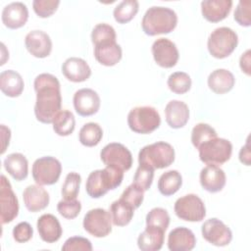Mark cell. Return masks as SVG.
I'll list each match as a JSON object with an SVG mask.
<instances>
[{"label": "cell", "mask_w": 251, "mask_h": 251, "mask_svg": "<svg viewBox=\"0 0 251 251\" xmlns=\"http://www.w3.org/2000/svg\"><path fill=\"white\" fill-rule=\"evenodd\" d=\"M217 137V131L208 124L199 123L194 126L191 131V143L198 149L203 143Z\"/></svg>", "instance_id": "d590c367"}, {"label": "cell", "mask_w": 251, "mask_h": 251, "mask_svg": "<svg viewBox=\"0 0 251 251\" xmlns=\"http://www.w3.org/2000/svg\"><path fill=\"white\" fill-rule=\"evenodd\" d=\"M199 180L203 189L211 193H217L225 187L226 176L224 170L219 166L207 165L201 170Z\"/></svg>", "instance_id": "e0dca14e"}, {"label": "cell", "mask_w": 251, "mask_h": 251, "mask_svg": "<svg viewBox=\"0 0 251 251\" xmlns=\"http://www.w3.org/2000/svg\"><path fill=\"white\" fill-rule=\"evenodd\" d=\"M33 87L36 93V120L42 124H52L62 107L61 85L58 78L51 74H40L34 78Z\"/></svg>", "instance_id": "6da1fadb"}, {"label": "cell", "mask_w": 251, "mask_h": 251, "mask_svg": "<svg viewBox=\"0 0 251 251\" xmlns=\"http://www.w3.org/2000/svg\"><path fill=\"white\" fill-rule=\"evenodd\" d=\"M13 238L19 243L27 242L33 235L32 226L27 222H21L13 228Z\"/></svg>", "instance_id": "bcb514c9"}, {"label": "cell", "mask_w": 251, "mask_h": 251, "mask_svg": "<svg viewBox=\"0 0 251 251\" xmlns=\"http://www.w3.org/2000/svg\"><path fill=\"white\" fill-rule=\"evenodd\" d=\"M73 103L75 112L79 116L89 117L98 112L101 100L95 90L91 88H81L74 94Z\"/></svg>", "instance_id": "9a60e30c"}, {"label": "cell", "mask_w": 251, "mask_h": 251, "mask_svg": "<svg viewBox=\"0 0 251 251\" xmlns=\"http://www.w3.org/2000/svg\"><path fill=\"white\" fill-rule=\"evenodd\" d=\"M60 5L59 0H34L32 8L39 18H48L52 16Z\"/></svg>", "instance_id": "ee69618b"}, {"label": "cell", "mask_w": 251, "mask_h": 251, "mask_svg": "<svg viewBox=\"0 0 251 251\" xmlns=\"http://www.w3.org/2000/svg\"><path fill=\"white\" fill-rule=\"evenodd\" d=\"M250 63H251V52L250 50H246L240 57L239 59V67L241 69V71L247 75H250L251 74V67H250Z\"/></svg>", "instance_id": "7dc6e473"}, {"label": "cell", "mask_w": 251, "mask_h": 251, "mask_svg": "<svg viewBox=\"0 0 251 251\" xmlns=\"http://www.w3.org/2000/svg\"><path fill=\"white\" fill-rule=\"evenodd\" d=\"M170 220V215L166 209L156 207L146 215V226H154L166 231L169 227Z\"/></svg>", "instance_id": "f35d334b"}, {"label": "cell", "mask_w": 251, "mask_h": 251, "mask_svg": "<svg viewBox=\"0 0 251 251\" xmlns=\"http://www.w3.org/2000/svg\"><path fill=\"white\" fill-rule=\"evenodd\" d=\"M122 200L126 202L130 205L134 210L137 209L143 202L144 199V190L137 186L134 183L128 185L122 193L121 197Z\"/></svg>", "instance_id": "60d3db41"}, {"label": "cell", "mask_w": 251, "mask_h": 251, "mask_svg": "<svg viewBox=\"0 0 251 251\" xmlns=\"http://www.w3.org/2000/svg\"><path fill=\"white\" fill-rule=\"evenodd\" d=\"M62 173L61 162L52 156H44L34 161L31 174L34 181L39 185L56 183Z\"/></svg>", "instance_id": "ba28073f"}, {"label": "cell", "mask_w": 251, "mask_h": 251, "mask_svg": "<svg viewBox=\"0 0 251 251\" xmlns=\"http://www.w3.org/2000/svg\"><path fill=\"white\" fill-rule=\"evenodd\" d=\"M198 151L200 160L206 165L221 166L230 159L232 144L229 140L217 136L203 143Z\"/></svg>", "instance_id": "52a82bcc"}, {"label": "cell", "mask_w": 251, "mask_h": 251, "mask_svg": "<svg viewBox=\"0 0 251 251\" xmlns=\"http://www.w3.org/2000/svg\"><path fill=\"white\" fill-rule=\"evenodd\" d=\"M174 211L178 219L186 222H201L206 216L203 200L193 193L179 197L175 203Z\"/></svg>", "instance_id": "9c48e42d"}, {"label": "cell", "mask_w": 251, "mask_h": 251, "mask_svg": "<svg viewBox=\"0 0 251 251\" xmlns=\"http://www.w3.org/2000/svg\"><path fill=\"white\" fill-rule=\"evenodd\" d=\"M5 170L16 180L21 181L27 177L28 162L22 153H11L3 162Z\"/></svg>", "instance_id": "f1b7e54d"}, {"label": "cell", "mask_w": 251, "mask_h": 251, "mask_svg": "<svg viewBox=\"0 0 251 251\" xmlns=\"http://www.w3.org/2000/svg\"><path fill=\"white\" fill-rule=\"evenodd\" d=\"M165 239V230L146 226L137 238V246L141 251H158L163 247Z\"/></svg>", "instance_id": "4316f807"}, {"label": "cell", "mask_w": 251, "mask_h": 251, "mask_svg": "<svg viewBox=\"0 0 251 251\" xmlns=\"http://www.w3.org/2000/svg\"><path fill=\"white\" fill-rule=\"evenodd\" d=\"M166 122L172 128L183 127L189 120V108L179 100H172L165 107Z\"/></svg>", "instance_id": "cb8c5ba5"}, {"label": "cell", "mask_w": 251, "mask_h": 251, "mask_svg": "<svg viewBox=\"0 0 251 251\" xmlns=\"http://www.w3.org/2000/svg\"><path fill=\"white\" fill-rule=\"evenodd\" d=\"M138 9H139L138 1L124 0L115 7L113 11V16L117 23L122 25L126 24L135 17V15L138 12Z\"/></svg>", "instance_id": "836d02e7"}, {"label": "cell", "mask_w": 251, "mask_h": 251, "mask_svg": "<svg viewBox=\"0 0 251 251\" xmlns=\"http://www.w3.org/2000/svg\"><path fill=\"white\" fill-rule=\"evenodd\" d=\"M63 251H91L92 244L89 239L82 236H72L62 246Z\"/></svg>", "instance_id": "f6af8a7d"}, {"label": "cell", "mask_w": 251, "mask_h": 251, "mask_svg": "<svg viewBox=\"0 0 251 251\" xmlns=\"http://www.w3.org/2000/svg\"><path fill=\"white\" fill-rule=\"evenodd\" d=\"M81 210V203L76 199L61 200L57 204L58 213L65 219L73 220L76 218Z\"/></svg>", "instance_id": "b9f144b4"}, {"label": "cell", "mask_w": 251, "mask_h": 251, "mask_svg": "<svg viewBox=\"0 0 251 251\" xmlns=\"http://www.w3.org/2000/svg\"><path fill=\"white\" fill-rule=\"evenodd\" d=\"M201 233L207 242L218 247L228 245L232 239L230 228L217 218L205 221L201 226Z\"/></svg>", "instance_id": "7c38bea8"}, {"label": "cell", "mask_w": 251, "mask_h": 251, "mask_svg": "<svg viewBox=\"0 0 251 251\" xmlns=\"http://www.w3.org/2000/svg\"><path fill=\"white\" fill-rule=\"evenodd\" d=\"M127 125L135 133L149 134L160 126L161 117L152 106H137L129 111Z\"/></svg>", "instance_id": "8992f818"}, {"label": "cell", "mask_w": 251, "mask_h": 251, "mask_svg": "<svg viewBox=\"0 0 251 251\" xmlns=\"http://www.w3.org/2000/svg\"><path fill=\"white\" fill-rule=\"evenodd\" d=\"M2 23L10 29L24 26L28 19V10L23 2H12L6 5L2 11Z\"/></svg>", "instance_id": "ac0fdd59"}, {"label": "cell", "mask_w": 251, "mask_h": 251, "mask_svg": "<svg viewBox=\"0 0 251 251\" xmlns=\"http://www.w3.org/2000/svg\"><path fill=\"white\" fill-rule=\"evenodd\" d=\"M1 135H2V150H1V154H4V152L6 151L7 146H9V142H10V138H11V130L9 127L5 126L4 125H1Z\"/></svg>", "instance_id": "681fc988"}, {"label": "cell", "mask_w": 251, "mask_h": 251, "mask_svg": "<svg viewBox=\"0 0 251 251\" xmlns=\"http://www.w3.org/2000/svg\"><path fill=\"white\" fill-rule=\"evenodd\" d=\"M81 183V176L75 173L71 172L66 176L65 181L62 185L61 194L65 200L76 199V196L79 192V187Z\"/></svg>", "instance_id": "74e56055"}, {"label": "cell", "mask_w": 251, "mask_h": 251, "mask_svg": "<svg viewBox=\"0 0 251 251\" xmlns=\"http://www.w3.org/2000/svg\"><path fill=\"white\" fill-rule=\"evenodd\" d=\"M101 161L105 166H113L122 171H128L132 166V155L122 143L112 142L103 147L100 152Z\"/></svg>", "instance_id": "8fae6325"}, {"label": "cell", "mask_w": 251, "mask_h": 251, "mask_svg": "<svg viewBox=\"0 0 251 251\" xmlns=\"http://www.w3.org/2000/svg\"><path fill=\"white\" fill-rule=\"evenodd\" d=\"M112 218L109 211L102 208L89 210L82 222L85 231L94 237H105L112 231Z\"/></svg>", "instance_id": "30bf717a"}, {"label": "cell", "mask_w": 251, "mask_h": 251, "mask_svg": "<svg viewBox=\"0 0 251 251\" xmlns=\"http://www.w3.org/2000/svg\"><path fill=\"white\" fill-rule=\"evenodd\" d=\"M0 206L2 225L9 224L17 218L19 214V201L10 181L4 175H1L0 178Z\"/></svg>", "instance_id": "4fadbf2b"}, {"label": "cell", "mask_w": 251, "mask_h": 251, "mask_svg": "<svg viewBox=\"0 0 251 251\" xmlns=\"http://www.w3.org/2000/svg\"><path fill=\"white\" fill-rule=\"evenodd\" d=\"M36 227L40 238L47 243L58 241L63 233L59 220L52 214L41 215L37 220Z\"/></svg>", "instance_id": "44dd1931"}, {"label": "cell", "mask_w": 251, "mask_h": 251, "mask_svg": "<svg viewBox=\"0 0 251 251\" xmlns=\"http://www.w3.org/2000/svg\"><path fill=\"white\" fill-rule=\"evenodd\" d=\"M207 83L209 88L216 94H224L233 88L235 78L232 73L228 70L217 69L209 75Z\"/></svg>", "instance_id": "d4e9b609"}, {"label": "cell", "mask_w": 251, "mask_h": 251, "mask_svg": "<svg viewBox=\"0 0 251 251\" xmlns=\"http://www.w3.org/2000/svg\"><path fill=\"white\" fill-rule=\"evenodd\" d=\"M251 1L250 0H241L238 2L233 18L234 21L241 26L248 27L251 25Z\"/></svg>", "instance_id": "7bdbcfd3"}, {"label": "cell", "mask_w": 251, "mask_h": 251, "mask_svg": "<svg viewBox=\"0 0 251 251\" xmlns=\"http://www.w3.org/2000/svg\"><path fill=\"white\" fill-rule=\"evenodd\" d=\"M124 179V171L113 166L91 172L86 179L85 190L91 198H100L109 190L120 186Z\"/></svg>", "instance_id": "7a4b0ae2"}, {"label": "cell", "mask_w": 251, "mask_h": 251, "mask_svg": "<svg viewBox=\"0 0 251 251\" xmlns=\"http://www.w3.org/2000/svg\"><path fill=\"white\" fill-rule=\"evenodd\" d=\"M151 51L156 64L165 69L175 67L179 58L176 45L169 38L156 39L152 44Z\"/></svg>", "instance_id": "5bb4252c"}, {"label": "cell", "mask_w": 251, "mask_h": 251, "mask_svg": "<svg viewBox=\"0 0 251 251\" xmlns=\"http://www.w3.org/2000/svg\"><path fill=\"white\" fill-rule=\"evenodd\" d=\"M176 13L168 7L162 6L150 7L141 21L142 30L149 36L170 33L176 28Z\"/></svg>", "instance_id": "3957f363"}, {"label": "cell", "mask_w": 251, "mask_h": 251, "mask_svg": "<svg viewBox=\"0 0 251 251\" xmlns=\"http://www.w3.org/2000/svg\"><path fill=\"white\" fill-rule=\"evenodd\" d=\"M182 184V176L176 170H170L161 175L158 180V189L164 196H171L178 191Z\"/></svg>", "instance_id": "4dcf8cb0"}, {"label": "cell", "mask_w": 251, "mask_h": 251, "mask_svg": "<svg viewBox=\"0 0 251 251\" xmlns=\"http://www.w3.org/2000/svg\"><path fill=\"white\" fill-rule=\"evenodd\" d=\"M174 147L165 141H158L142 147L138 153V164L154 170L165 169L175 161Z\"/></svg>", "instance_id": "277c9868"}, {"label": "cell", "mask_w": 251, "mask_h": 251, "mask_svg": "<svg viewBox=\"0 0 251 251\" xmlns=\"http://www.w3.org/2000/svg\"><path fill=\"white\" fill-rule=\"evenodd\" d=\"M122 56V47L117 42H108L94 46V57L103 66H115L121 61Z\"/></svg>", "instance_id": "484cf974"}, {"label": "cell", "mask_w": 251, "mask_h": 251, "mask_svg": "<svg viewBox=\"0 0 251 251\" xmlns=\"http://www.w3.org/2000/svg\"><path fill=\"white\" fill-rule=\"evenodd\" d=\"M191 78L184 72H175L168 77L167 84L169 89L176 94H184L191 88Z\"/></svg>", "instance_id": "e575fe53"}, {"label": "cell", "mask_w": 251, "mask_h": 251, "mask_svg": "<svg viewBox=\"0 0 251 251\" xmlns=\"http://www.w3.org/2000/svg\"><path fill=\"white\" fill-rule=\"evenodd\" d=\"M53 129L60 136H68L72 134L75 127V120L74 114L69 110H61L53 121Z\"/></svg>", "instance_id": "1f68e13d"}, {"label": "cell", "mask_w": 251, "mask_h": 251, "mask_svg": "<svg viewBox=\"0 0 251 251\" xmlns=\"http://www.w3.org/2000/svg\"><path fill=\"white\" fill-rule=\"evenodd\" d=\"M239 161L245 165L250 166L251 164V152H250V145H249V137L246 140L245 145H243L239 151Z\"/></svg>", "instance_id": "c3c4849f"}, {"label": "cell", "mask_w": 251, "mask_h": 251, "mask_svg": "<svg viewBox=\"0 0 251 251\" xmlns=\"http://www.w3.org/2000/svg\"><path fill=\"white\" fill-rule=\"evenodd\" d=\"M117 34L115 28L105 23L97 24L91 32V41L94 46L108 43V42H116Z\"/></svg>", "instance_id": "8d00e7d4"}, {"label": "cell", "mask_w": 251, "mask_h": 251, "mask_svg": "<svg viewBox=\"0 0 251 251\" xmlns=\"http://www.w3.org/2000/svg\"><path fill=\"white\" fill-rule=\"evenodd\" d=\"M231 7V0H204L201 2V13L208 22L219 23L228 16Z\"/></svg>", "instance_id": "603a6c76"}, {"label": "cell", "mask_w": 251, "mask_h": 251, "mask_svg": "<svg viewBox=\"0 0 251 251\" xmlns=\"http://www.w3.org/2000/svg\"><path fill=\"white\" fill-rule=\"evenodd\" d=\"M103 137V130L97 123H86L78 133L79 142L86 147H93L99 144Z\"/></svg>", "instance_id": "d6a6232c"}, {"label": "cell", "mask_w": 251, "mask_h": 251, "mask_svg": "<svg viewBox=\"0 0 251 251\" xmlns=\"http://www.w3.org/2000/svg\"><path fill=\"white\" fill-rule=\"evenodd\" d=\"M26 50L35 58H46L52 51V40L43 30H31L25 38Z\"/></svg>", "instance_id": "2e32d148"}, {"label": "cell", "mask_w": 251, "mask_h": 251, "mask_svg": "<svg viewBox=\"0 0 251 251\" xmlns=\"http://www.w3.org/2000/svg\"><path fill=\"white\" fill-rule=\"evenodd\" d=\"M238 44L237 33L227 26L215 28L209 35L207 48L209 53L217 59L228 57Z\"/></svg>", "instance_id": "5b68a950"}, {"label": "cell", "mask_w": 251, "mask_h": 251, "mask_svg": "<svg viewBox=\"0 0 251 251\" xmlns=\"http://www.w3.org/2000/svg\"><path fill=\"white\" fill-rule=\"evenodd\" d=\"M154 169L146 166V165H140L135 171L134 176H133V182L140 188H142L144 191H147L153 182L154 177Z\"/></svg>", "instance_id": "ab89813d"}, {"label": "cell", "mask_w": 251, "mask_h": 251, "mask_svg": "<svg viewBox=\"0 0 251 251\" xmlns=\"http://www.w3.org/2000/svg\"><path fill=\"white\" fill-rule=\"evenodd\" d=\"M109 212L113 225L117 226H127L134 215V209L121 198L111 204Z\"/></svg>", "instance_id": "f546056e"}, {"label": "cell", "mask_w": 251, "mask_h": 251, "mask_svg": "<svg viewBox=\"0 0 251 251\" xmlns=\"http://www.w3.org/2000/svg\"><path fill=\"white\" fill-rule=\"evenodd\" d=\"M25 83L22 75L13 70H6L0 74V89L8 97H19L24 91Z\"/></svg>", "instance_id": "83f0119b"}, {"label": "cell", "mask_w": 251, "mask_h": 251, "mask_svg": "<svg viewBox=\"0 0 251 251\" xmlns=\"http://www.w3.org/2000/svg\"><path fill=\"white\" fill-rule=\"evenodd\" d=\"M196 245V237L191 229L178 226L168 235V248L171 251H190Z\"/></svg>", "instance_id": "7402d4cb"}, {"label": "cell", "mask_w": 251, "mask_h": 251, "mask_svg": "<svg viewBox=\"0 0 251 251\" xmlns=\"http://www.w3.org/2000/svg\"><path fill=\"white\" fill-rule=\"evenodd\" d=\"M62 74L73 82H82L91 75V69L85 60L77 57L68 58L62 65Z\"/></svg>", "instance_id": "d6986e66"}, {"label": "cell", "mask_w": 251, "mask_h": 251, "mask_svg": "<svg viewBox=\"0 0 251 251\" xmlns=\"http://www.w3.org/2000/svg\"><path fill=\"white\" fill-rule=\"evenodd\" d=\"M23 199L25 208L31 213L45 209L50 201L48 192L37 183L26 186L23 192Z\"/></svg>", "instance_id": "ffe728a7"}]
</instances>
